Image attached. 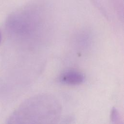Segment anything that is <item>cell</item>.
<instances>
[{"label":"cell","mask_w":124,"mask_h":124,"mask_svg":"<svg viewBox=\"0 0 124 124\" xmlns=\"http://www.w3.org/2000/svg\"><path fill=\"white\" fill-rule=\"evenodd\" d=\"M62 107L48 94L32 96L23 102L7 119L8 124H51L60 119Z\"/></svg>","instance_id":"6da1fadb"},{"label":"cell","mask_w":124,"mask_h":124,"mask_svg":"<svg viewBox=\"0 0 124 124\" xmlns=\"http://www.w3.org/2000/svg\"><path fill=\"white\" fill-rule=\"evenodd\" d=\"M41 24L40 16L35 13H25L15 15L10 20V28L16 35L30 36L37 31Z\"/></svg>","instance_id":"7a4b0ae2"},{"label":"cell","mask_w":124,"mask_h":124,"mask_svg":"<svg viewBox=\"0 0 124 124\" xmlns=\"http://www.w3.org/2000/svg\"><path fill=\"white\" fill-rule=\"evenodd\" d=\"M84 75L76 70H68L62 73L59 77V82L63 84L76 85L84 82Z\"/></svg>","instance_id":"3957f363"},{"label":"cell","mask_w":124,"mask_h":124,"mask_svg":"<svg viewBox=\"0 0 124 124\" xmlns=\"http://www.w3.org/2000/svg\"><path fill=\"white\" fill-rule=\"evenodd\" d=\"M111 120L113 123H117L119 119V114L117 109L113 108L111 109L110 113Z\"/></svg>","instance_id":"277c9868"},{"label":"cell","mask_w":124,"mask_h":124,"mask_svg":"<svg viewBox=\"0 0 124 124\" xmlns=\"http://www.w3.org/2000/svg\"><path fill=\"white\" fill-rule=\"evenodd\" d=\"M1 31H0V43L1 42Z\"/></svg>","instance_id":"5b68a950"}]
</instances>
